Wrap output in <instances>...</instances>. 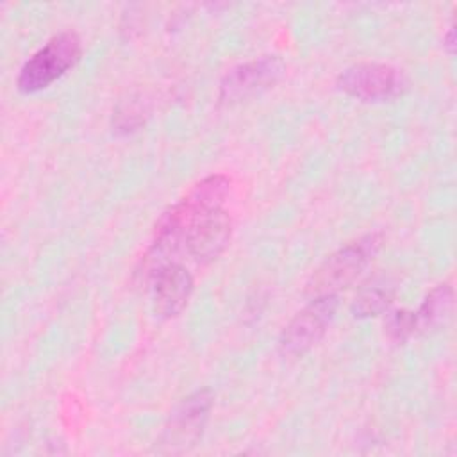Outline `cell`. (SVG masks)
Returning <instances> with one entry per match:
<instances>
[{
  "instance_id": "obj_1",
  "label": "cell",
  "mask_w": 457,
  "mask_h": 457,
  "mask_svg": "<svg viewBox=\"0 0 457 457\" xmlns=\"http://www.w3.org/2000/svg\"><path fill=\"white\" fill-rule=\"evenodd\" d=\"M380 245L382 236L373 232L341 246L314 270L305 286V293L314 298L336 295L339 289L348 287L368 268L380 250Z\"/></svg>"
},
{
  "instance_id": "obj_2",
  "label": "cell",
  "mask_w": 457,
  "mask_h": 457,
  "mask_svg": "<svg viewBox=\"0 0 457 457\" xmlns=\"http://www.w3.org/2000/svg\"><path fill=\"white\" fill-rule=\"evenodd\" d=\"M82 55V41L75 30H62L50 37L21 66L16 87L25 93H37L68 73Z\"/></svg>"
},
{
  "instance_id": "obj_3",
  "label": "cell",
  "mask_w": 457,
  "mask_h": 457,
  "mask_svg": "<svg viewBox=\"0 0 457 457\" xmlns=\"http://www.w3.org/2000/svg\"><path fill=\"white\" fill-rule=\"evenodd\" d=\"M336 86L361 102H389L409 89V79L391 64L357 62L339 73Z\"/></svg>"
},
{
  "instance_id": "obj_4",
  "label": "cell",
  "mask_w": 457,
  "mask_h": 457,
  "mask_svg": "<svg viewBox=\"0 0 457 457\" xmlns=\"http://www.w3.org/2000/svg\"><path fill=\"white\" fill-rule=\"evenodd\" d=\"M337 311V295L314 296L303 309H300L284 327L278 350L287 357H302L309 352L328 330Z\"/></svg>"
},
{
  "instance_id": "obj_5",
  "label": "cell",
  "mask_w": 457,
  "mask_h": 457,
  "mask_svg": "<svg viewBox=\"0 0 457 457\" xmlns=\"http://www.w3.org/2000/svg\"><path fill=\"white\" fill-rule=\"evenodd\" d=\"M286 71V64L278 55H264L234 66L220 82L218 102L234 105L245 102L268 87H273Z\"/></svg>"
},
{
  "instance_id": "obj_6",
  "label": "cell",
  "mask_w": 457,
  "mask_h": 457,
  "mask_svg": "<svg viewBox=\"0 0 457 457\" xmlns=\"http://www.w3.org/2000/svg\"><path fill=\"white\" fill-rule=\"evenodd\" d=\"M232 221L223 207L200 209L187 230L186 253L198 264H209L228 246Z\"/></svg>"
},
{
  "instance_id": "obj_7",
  "label": "cell",
  "mask_w": 457,
  "mask_h": 457,
  "mask_svg": "<svg viewBox=\"0 0 457 457\" xmlns=\"http://www.w3.org/2000/svg\"><path fill=\"white\" fill-rule=\"evenodd\" d=\"M212 400L211 389H198L186 396L171 412L161 443L170 450H182L193 445L205 427Z\"/></svg>"
},
{
  "instance_id": "obj_8",
  "label": "cell",
  "mask_w": 457,
  "mask_h": 457,
  "mask_svg": "<svg viewBox=\"0 0 457 457\" xmlns=\"http://www.w3.org/2000/svg\"><path fill=\"white\" fill-rule=\"evenodd\" d=\"M152 282V295H154V311L159 318L171 320L179 316L195 289V278L179 262H171L164 268H161Z\"/></svg>"
},
{
  "instance_id": "obj_9",
  "label": "cell",
  "mask_w": 457,
  "mask_h": 457,
  "mask_svg": "<svg viewBox=\"0 0 457 457\" xmlns=\"http://www.w3.org/2000/svg\"><path fill=\"white\" fill-rule=\"evenodd\" d=\"M453 287L450 284H437L423 300L418 311H414L416 332H428L439 327L452 312Z\"/></svg>"
},
{
  "instance_id": "obj_10",
  "label": "cell",
  "mask_w": 457,
  "mask_h": 457,
  "mask_svg": "<svg viewBox=\"0 0 457 457\" xmlns=\"http://www.w3.org/2000/svg\"><path fill=\"white\" fill-rule=\"evenodd\" d=\"M393 302V291L387 286L382 284H373L368 287H362L361 293L355 296L352 312L357 318H370V316H378Z\"/></svg>"
},
{
  "instance_id": "obj_11",
  "label": "cell",
  "mask_w": 457,
  "mask_h": 457,
  "mask_svg": "<svg viewBox=\"0 0 457 457\" xmlns=\"http://www.w3.org/2000/svg\"><path fill=\"white\" fill-rule=\"evenodd\" d=\"M386 332L396 343H402L407 337L414 336L416 334L414 311L400 309V311H395L393 314H389L387 321H386Z\"/></svg>"
},
{
  "instance_id": "obj_12",
  "label": "cell",
  "mask_w": 457,
  "mask_h": 457,
  "mask_svg": "<svg viewBox=\"0 0 457 457\" xmlns=\"http://www.w3.org/2000/svg\"><path fill=\"white\" fill-rule=\"evenodd\" d=\"M445 45L448 46V52L452 54L453 52V27H450V30L446 34V39H445Z\"/></svg>"
}]
</instances>
